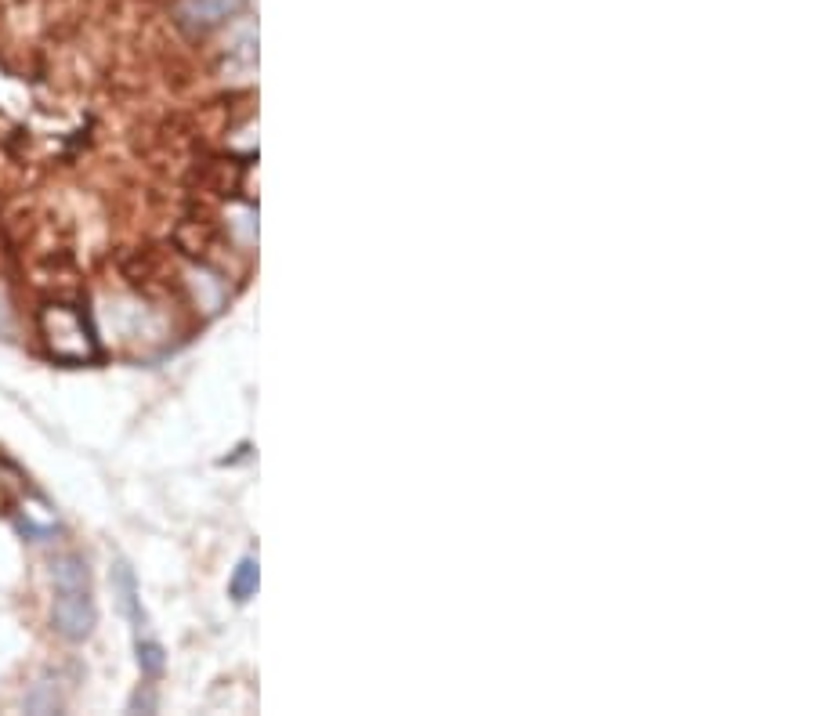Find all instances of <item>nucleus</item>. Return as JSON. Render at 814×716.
I'll return each mask as SVG.
<instances>
[{"label": "nucleus", "mask_w": 814, "mask_h": 716, "mask_svg": "<svg viewBox=\"0 0 814 716\" xmlns=\"http://www.w3.org/2000/svg\"><path fill=\"white\" fill-rule=\"evenodd\" d=\"M51 579H55V608H51L55 630L66 641H84L87 633L95 630V601H91V586H87V565L73 554L58 557Z\"/></svg>", "instance_id": "f257e3e1"}, {"label": "nucleus", "mask_w": 814, "mask_h": 716, "mask_svg": "<svg viewBox=\"0 0 814 716\" xmlns=\"http://www.w3.org/2000/svg\"><path fill=\"white\" fill-rule=\"evenodd\" d=\"M40 337L58 362H91L98 355L95 333L87 326L84 311L66 301H48L37 315Z\"/></svg>", "instance_id": "f03ea898"}, {"label": "nucleus", "mask_w": 814, "mask_h": 716, "mask_svg": "<svg viewBox=\"0 0 814 716\" xmlns=\"http://www.w3.org/2000/svg\"><path fill=\"white\" fill-rule=\"evenodd\" d=\"M239 8H243V0H185L181 19L189 22V26L210 29V26H218V22L232 19Z\"/></svg>", "instance_id": "7ed1b4c3"}, {"label": "nucleus", "mask_w": 814, "mask_h": 716, "mask_svg": "<svg viewBox=\"0 0 814 716\" xmlns=\"http://www.w3.org/2000/svg\"><path fill=\"white\" fill-rule=\"evenodd\" d=\"M228 590H232V597H236V601H250V597H254V590H257V561H254V557H247V561L236 568V575H232Z\"/></svg>", "instance_id": "20e7f679"}, {"label": "nucleus", "mask_w": 814, "mask_h": 716, "mask_svg": "<svg viewBox=\"0 0 814 716\" xmlns=\"http://www.w3.org/2000/svg\"><path fill=\"white\" fill-rule=\"evenodd\" d=\"M138 666H142V673H149V677H160L163 673V651L160 644H142L138 641Z\"/></svg>", "instance_id": "39448f33"}, {"label": "nucleus", "mask_w": 814, "mask_h": 716, "mask_svg": "<svg viewBox=\"0 0 814 716\" xmlns=\"http://www.w3.org/2000/svg\"><path fill=\"white\" fill-rule=\"evenodd\" d=\"M8 322H11V301H8V286L0 279V333L8 330Z\"/></svg>", "instance_id": "423d86ee"}]
</instances>
